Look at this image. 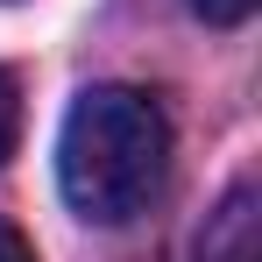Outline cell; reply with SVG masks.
<instances>
[{
    "instance_id": "277c9868",
    "label": "cell",
    "mask_w": 262,
    "mask_h": 262,
    "mask_svg": "<svg viewBox=\"0 0 262 262\" xmlns=\"http://www.w3.org/2000/svg\"><path fill=\"white\" fill-rule=\"evenodd\" d=\"M191 14H199V21H213V29H234V21H248V14H255V0H191Z\"/></svg>"
},
{
    "instance_id": "6da1fadb",
    "label": "cell",
    "mask_w": 262,
    "mask_h": 262,
    "mask_svg": "<svg viewBox=\"0 0 262 262\" xmlns=\"http://www.w3.org/2000/svg\"><path fill=\"white\" fill-rule=\"evenodd\" d=\"M170 177V121L149 92L135 85H92L64 114L57 135V184L71 213L92 227H128L156 206Z\"/></svg>"
},
{
    "instance_id": "7a4b0ae2",
    "label": "cell",
    "mask_w": 262,
    "mask_h": 262,
    "mask_svg": "<svg viewBox=\"0 0 262 262\" xmlns=\"http://www.w3.org/2000/svg\"><path fill=\"white\" fill-rule=\"evenodd\" d=\"M255 227H262V213H255V184L241 177V184H227V199L206 213V234H199V255H191V262H262Z\"/></svg>"
},
{
    "instance_id": "5b68a950",
    "label": "cell",
    "mask_w": 262,
    "mask_h": 262,
    "mask_svg": "<svg viewBox=\"0 0 262 262\" xmlns=\"http://www.w3.org/2000/svg\"><path fill=\"white\" fill-rule=\"evenodd\" d=\"M0 262H36V248L21 241V227H7V220H0Z\"/></svg>"
},
{
    "instance_id": "3957f363",
    "label": "cell",
    "mask_w": 262,
    "mask_h": 262,
    "mask_svg": "<svg viewBox=\"0 0 262 262\" xmlns=\"http://www.w3.org/2000/svg\"><path fill=\"white\" fill-rule=\"evenodd\" d=\"M14 135H21V85L0 71V163L14 156Z\"/></svg>"
}]
</instances>
